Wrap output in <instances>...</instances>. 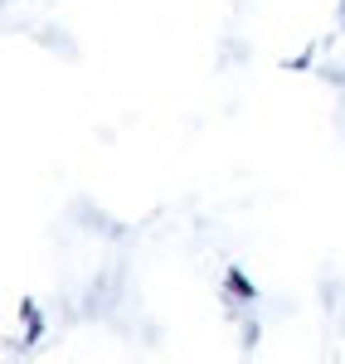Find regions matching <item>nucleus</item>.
<instances>
[{
	"instance_id": "obj_2",
	"label": "nucleus",
	"mask_w": 345,
	"mask_h": 364,
	"mask_svg": "<svg viewBox=\"0 0 345 364\" xmlns=\"http://www.w3.org/2000/svg\"><path fill=\"white\" fill-rule=\"evenodd\" d=\"M229 291H233V296H243V301H253V296H258V291H253V282L243 277L238 267H229Z\"/></svg>"
},
{
	"instance_id": "obj_1",
	"label": "nucleus",
	"mask_w": 345,
	"mask_h": 364,
	"mask_svg": "<svg viewBox=\"0 0 345 364\" xmlns=\"http://www.w3.org/2000/svg\"><path fill=\"white\" fill-rule=\"evenodd\" d=\"M20 316H25V331H29V345L39 340V331H44V316H39V306L34 301H20ZM25 345V350H29Z\"/></svg>"
},
{
	"instance_id": "obj_4",
	"label": "nucleus",
	"mask_w": 345,
	"mask_h": 364,
	"mask_svg": "<svg viewBox=\"0 0 345 364\" xmlns=\"http://www.w3.org/2000/svg\"><path fill=\"white\" fill-rule=\"evenodd\" d=\"M321 78H326V83H345V68H336V63H326V68H321Z\"/></svg>"
},
{
	"instance_id": "obj_3",
	"label": "nucleus",
	"mask_w": 345,
	"mask_h": 364,
	"mask_svg": "<svg viewBox=\"0 0 345 364\" xmlns=\"http://www.w3.org/2000/svg\"><path fill=\"white\" fill-rule=\"evenodd\" d=\"M258 336H262L258 321H248V326H243V350H253V345H258Z\"/></svg>"
}]
</instances>
